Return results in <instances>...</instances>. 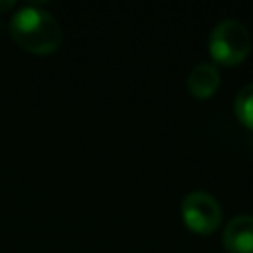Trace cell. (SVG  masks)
<instances>
[{
  "mask_svg": "<svg viewBox=\"0 0 253 253\" xmlns=\"http://www.w3.org/2000/svg\"><path fill=\"white\" fill-rule=\"evenodd\" d=\"M10 36L26 51L47 55L59 49L63 32L55 16L40 6H24L10 18Z\"/></svg>",
  "mask_w": 253,
  "mask_h": 253,
  "instance_id": "1",
  "label": "cell"
},
{
  "mask_svg": "<svg viewBox=\"0 0 253 253\" xmlns=\"http://www.w3.org/2000/svg\"><path fill=\"white\" fill-rule=\"evenodd\" d=\"M210 55L219 65H239L251 49V36L245 24L239 20L227 18L213 26L210 40H208Z\"/></svg>",
  "mask_w": 253,
  "mask_h": 253,
  "instance_id": "2",
  "label": "cell"
},
{
  "mask_svg": "<svg viewBox=\"0 0 253 253\" xmlns=\"http://www.w3.org/2000/svg\"><path fill=\"white\" fill-rule=\"evenodd\" d=\"M180 213L188 229L200 235H208L215 231L223 217L219 202L204 190L188 192L180 204Z\"/></svg>",
  "mask_w": 253,
  "mask_h": 253,
  "instance_id": "3",
  "label": "cell"
},
{
  "mask_svg": "<svg viewBox=\"0 0 253 253\" xmlns=\"http://www.w3.org/2000/svg\"><path fill=\"white\" fill-rule=\"evenodd\" d=\"M223 247L229 253H253V215H235L223 229Z\"/></svg>",
  "mask_w": 253,
  "mask_h": 253,
  "instance_id": "4",
  "label": "cell"
},
{
  "mask_svg": "<svg viewBox=\"0 0 253 253\" xmlns=\"http://www.w3.org/2000/svg\"><path fill=\"white\" fill-rule=\"evenodd\" d=\"M219 69L213 63H198L196 67H192L186 79L188 91L194 99H210L219 89Z\"/></svg>",
  "mask_w": 253,
  "mask_h": 253,
  "instance_id": "5",
  "label": "cell"
},
{
  "mask_svg": "<svg viewBox=\"0 0 253 253\" xmlns=\"http://www.w3.org/2000/svg\"><path fill=\"white\" fill-rule=\"evenodd\" d=\"M233 109H235L239 123L253 130V81L237 91Z\"/></svg>",
  "mask_w": 253,
  "mask_h": 253,
  "instance_id": "6",
  "label": "cell"
},
{
  "mask_svg": "<svg viewBox=\"0 0 253 253\" xmlns=\"http://www.w3.org/2000/svg\"><path fill=\"white\" fill-rule=\"evenodd\" d=\"M10 8H14V2H8V0L0 2V14H2V12H6V10H10Z\"/></svg>",
  "mask_w": 253,
  "mask_h": 253,
  "instance_id": "7",
  "label": "cell"
}]
</instances>
